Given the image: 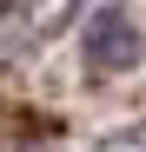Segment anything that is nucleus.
I'll return each mask as SVG.
<instances>
[{"instance_id":"f257e3e1","label":"nucleus","mask_w":146,"mask_h":152,"mask_svg":"<svg viewBox=\"0 0 146 152\" xmlns=\"http://www.w3.org/2000/svg\"><path fill=\"white\" fill-rule=\"evenodd\" d=\"M86 66L93 73H126V66H139V27H133V13L106 7V13L86 20Z\"/></svg>"}]
</instances>
